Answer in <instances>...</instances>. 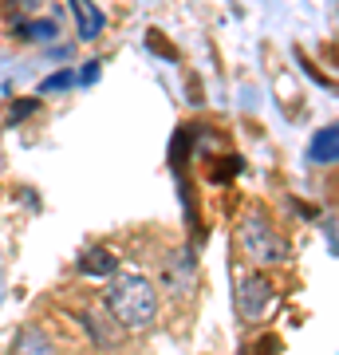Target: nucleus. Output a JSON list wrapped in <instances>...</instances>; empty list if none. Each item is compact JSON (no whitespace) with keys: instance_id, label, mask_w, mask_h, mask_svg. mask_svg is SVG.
<instances>
[{"instance_id":"nucleus-5","label":"nucleus","mask_w":339,"mask_h":355,"mask_svg":"<svg viewBox=\"0 0 339 355\" xmlns=\"http://www.w3.org/2000/svg\"><path fill=\"white\" fill-rule=\"evenodd\" d=\"M71 16H76L79 36H83V40H95L103 32V12L91 4V0H76V4H71Z\"/></svg>"},{"instance_id":"nucleus-8","label":"nucleus","mask_w":339,"mask_h":355,"mask_svg":"<svg viewBox=\"0 0 339 355\" xmlns=\"http://www.w3.org/2000/svg\"><path fill=\"white\" fill-rule=\"evenodd\" d=\"M20 32H24V40H48V36H55V24H51V20H40V24H20Z\"/></svg>"},{"instance_id":"nucleus-7","label":"nucleus","mask_w":339,"mask_h":355,"mask_svg":"<svg viewBox=\"0 0 339 355\" xmlns=\"http://www.w3.org/2000/svg\"><path fill=\"white\" fill-rule=\"evenodd\" d=\"M114 268V257L107 253V249H95V253H87V261H83V272H111Z\"/></svg>"},{"instance_id":"nucleus-4","label":"nucleus","mask_w":339,"mask_h":355,"mask_svg":"<svg viewBox=\"0 0 339 355\" xmlns=\"http://www.w3.org/2000/svg\"><path fill=\"white\" fill-rule=\"evenodd\" d=\"M336 158H339V130H336V127L315 130L312 146H308V162H315V166H331Z\"/></svg>"},{"instance_id":"nucleus-2","label":"nucleus","mask_w":339,"mask_h":355,"mask_svg":"<svg viewBox=\"0 0 339 355\" xmlns=\"http://www.w3.org/2000/svg\"><path fill=\"white\" fill-rule=\"evenodd\" d=\"M241 241H245L252 261H284V241L264 225L261 217H249V221L241 225Z\"/></svg>"},{"instance_id":"nucleus-11","label":"nucleus","mask_w":339,"mask_h":355,"mask_svg":"<svg viewBox=\"0 0 339 355\" xmlns=\"http://www.w3.org/2000/svg\"><path fill=\"white\" fill-rule=\"evenodd\" d=\"M95 71H99V64H87V67L76 76V83H91V79H95Z\"/></svg>"},{"instance_id":"nucleus-9","label":"nucleus","mask_w":339,"mask_h":355,"mask_svg":"<svg viewBox=\"0 0 339 355\" xmlns=\"http://www.w3.org/2000/svg\"><path fill=\"white\" fill-rule=\"evenodd\" d=\"M71 83H76V71H71V67H67V71H60V76H51V79H44V83H40V91H44V95H48V91L71 87Z\"/></svg>"},{"instance_id":"nucleus-6","label":"nucleus","mask_w":339,"mask_h":355,"mask_svg":"<svg viewBox=\"0 0 339 355\" xmlns=\"http://www.w3.org/2000/svg\"><path fill=\"white\" fill-rule=\"evenodd\" d=\"M12 355H55V347H51V340L40 328H28V331H20V336H16Z\"/></svg>"},{"instance_id":"nucleus-10","label":"nucleus","mask_w":339,"mask_h":355,"mask_svg":"<svg viewBox=\"0 0 339 355\" xmlns=\"http://www.w3.org/2000/svg\"><path fill=\"white\" fill-rule=\"evenodd\" d=\"M324 233H327V253L336 257V249H339V245H336V221H327V225H324Z\"/></svg>"},{"instance_id":"nucleus-3","label":"nucleus","mask_w":339,"mask_h":355,"mask_svg":"<svg viewBox=\"0 0 339 355\" xmlns=\"http://www.w3.org/2000/svg\"><path fill=\"white\" fill-rule=\"evenodd\" d=\"M268 300H272V284L264 277H249L245 284H241V296H237V308L245 320H261V312L268 308Z\"/></svg>"},{"instance_id":"nucleus-1","label":"nucleus","mask_w":339,"mask_h":355,"mask_svg":"<svg viewBox=\"0 0 339 355\" xmlns=\"http://www.w3.org/2000/svg\"><path fill=\"white\" fill-rule=\"evenodd\" d=\"M107 308L123 328H146L158 316V292L146 277L139 272H123L107 284Z\"/></svg>"}]
</instances>
